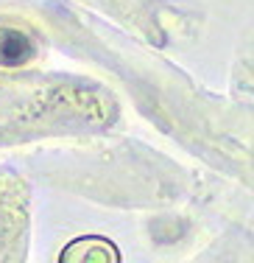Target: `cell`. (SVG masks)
Masks as SVG:
<instances>
[{"instance_id": "2", "label": "cell", "mask_w": 254, "mask_h": 263, "mask_svg": "<svg viewBox=\"0 0 254 263\" xmlns=\"http://www.w3.org/2000/svg\"><path fill=\"white\" fill-rule=\"evenodd\" d=\"M36 45L28 34L17 28H0V65L3 67H17L26 65V62L34 56Z\"/></svg>"}, {"instance_id": "1", "label": "cell", "mask_w": 254, "mask_h": 263, "mask_svg": "<svg viewBox=\"0 0 254 263\" xmlns=\"http://www.w3.org/2000/svg\"><path fill=\"white\" fill-rule=\"evenodd\" d=\"M59 263H120V252L101 235H81L59 252Z\"/></svg>"}]
</instances>
